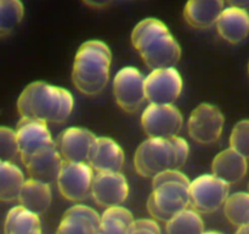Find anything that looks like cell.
Instances as JSON below:
<instances>
[{"instance_id": "1", "label": "cell", "mask_w": 249, "mask_h": 234, "mask_svg": "<svg viewBox=\"0 0 249 234\" xmlns=\"http://www.w3.org/2000/svg\"><path fill=\"white\" fill-rule=\"evenodd\" d=\"M74 107L73 95L67 89L46 82L27 85L17 99L21 118L36 119L44 123H62Z\"/></svg>"}, {"instance_id": "2", "label": "cell", "mask_w": 249, "mask_h": 234, "mask_svg": "<svg viewBox=\"0 0 249 234\" xmlns=\"http://www.w3.org/2000/svg\"><path fill=\"white\" fill-rule=\"evenodd\" d=\"M131 44L148 68L175 67L181 48L168 27L157 19L142 20L131 32Z\"/></svg>"}, {"instance_id": "3", "label": "cell", "mask_w": 249, "mask_h": 234, "mask_svg": "<svg viewBox=\"0 0 249 234\" xmlns=\"http://www.w3.org/2000/svg\"><path fill=\"white\" fill-rule=\"evenodd\" d=\"M111 62L112 54L106 43L97 39L83 43L73 61L74 87L84 95H99L108 84Z\"/></svg>"}, {"instance_id": "4", "label": "cell", "mask_w": 249, "mask_h": 234, "mask_svg": "<svg viewBox=\"0 0 249 234\" xmlns=\"http://www.w3.org/2000/svg\"><path fill=\"white\" fill-rule=\"evenodd\" d=\"M190 148L181 136L147 138L138 146L134 167L141 177L155 178L167 171H179L186 163Z\"/></svg>"}, {"instance_id": "5", "label": "cell", "mask_w": 249, "mask_h": 234, "mask_svg": "<svg viewBox=\"0 0 249 234\" xmlns=\"http://www.w3.org/2000/svg\"><path fill=\"white\" fill-rule=\"evenodd\" d=\"M189 178L180 171H167L152 178L147 210L153 219L167 223L191 206Z\"/></svg>"}, {"instance_id": "6", "label": "cell", "mask_w": 249, "mask_h": 234, "mask_svg": "<svg viewBox=\"0 0 249 234\" xmlns=\"http://www.w3.org/2000/svg\"><path fill=\"white\" fill-rule=\"evenodd\" d=\"M230 196V184L216 176L202 175L195 178L190 184L191 207L201 214H213L224 207Z\"/></svg>"}, {"instance_id": "7", "label": "cell", "mask_w": 249, "mask_h": 234, "mask_svg": "<svg viewBox=\"0 0 249 234\" xmlns=\"http://www.w3.org/2000/svg\"><path fill=\"white\" fill-rule=\"evenodd\" d=\"M95 171L87 162H65L56 184L66 200L82 202L91 196Z\"/></svg>"}, {"instance_id": "8", "label": "cell", "mask_w": 249, "mask_h": 234, "mask_svg": "<svg viewBox=\"0 0 249 234\" xmlns=\"http://www.w3.org/2000/svg\"><path fill=\"white\" fill-rule=\"evenodd\" d=\"M146 77L135 67H123L114 76L112 92L117 105L125 112L138 111L146 100Z\"/></svg>"}, {"instance_id": "9", "label": "cell", "mask_w": 249, "mask_h": 234, "mask_svg": "<svg viewBox=\"0 0 249 234\" xmlns=\"http://www.w3.org/2000/svg\"><path fill=\"white\" fill-rule=\"evenodd\" d=\"M225 117L219 107L212 104H199L195 107L187 121V132L192 140L202 145H211L220 139Z\"/></svg>"}, {"instance_id": "10", "label": "cell", "mask_w": 249, "mask_h": 234, "mask_svg": "<svg viewBox=\"0 0 249 234\" xmlns=\"http://www.w3.org/2000/svg\"><path fill=\"white\" fill-rule=\"evenodd\" d=\"M184 118L174 105L148 104L141 115V127L148 138H173L182 128Z\"/></svg>"}, {"instance_id": "11", "label": "cell", "mask_w": 249, "mask_h": 234, "mask_svg": "<svg viewBox=\"0 0 249 234\" xmlns=\"http://www.w3.org/2000/svg\"><path fill=\"white\" fill-rule=\"evenodd\" d=\"M182 87V77L175 67L152 70L146 76V100L150 104L174 105L181 95Z\"/></svg>"}, {"instance_id": "12", "label": "cell", "mask_w": 249, "mask_h": 234, "mask_svg": "<svg viewBox=\"0 0 249 234\" xmlns=\"http://www.w3.org/2000/svg\"><path fill=\"white\" fill-rule=\"evenodd\" d=\"M15 131L18 141L19 158L23 165L41 151L56 146V140L51 136L48 123L41 121L21 118Z\"/></svg>"}, {"instance_id": "13", "label": "cell", "mask_w": 249, "mask_h": 234, "mask_svg": "<svg viewBox=\"0 0 249 234\" xmlns=\"http://www.w3.org/2000/svg\"><path fill=\"white\" fill-rule=\"evenodd\" d=\"M129 196V184L121 172L95 173L91 188V197L99 206H122Z\"/></svg>"}, {"instance_id": "14", "label": "cell", "mask_w": 249, "mask_h": 234, "mask_svg": "<svg viewBox=\"0 0 249 234\" xmlns=\"http://www.w3.org/2000/svg\"><path fill=\"white\" fill-rule=\"evenodd\" d=\"M97 136L82 127H70L61 132L56 146L65 162H87Z\"/></svg>"}, {"instance_id": "15", "label": "cell", "mask_w": 249, "mask_h": 234, "mask_svg": "<svg viewBox=\"0 0 249 234\" xmlns=\"http://www.w3.org/2000/svg\"><path fill=\"white\" fill-rule=\"evenodd\" d=\"M123 149L108 136H97L90 153L88 163L95 173L121 172L124 166Z\"/></svg>"}, {"instance_id": "16", "label": "cell", "mask_w": 249, "mask_h": 234, "mask_svg": "<svg viewBox=\"0 0 249 234\" xmlns=\"http://www.w3.org/2000/svg\"><path fill=\"white\" fill-rule=\"evenodd\" d=\"M101 216L91 207L73 205L61 219L57 234H99Z\"/></svg>"}, {"instance_id": "17", "label": "cell", "mask_w": 249, "mask_h": 234, "mask_svg": "<svg viewBox=\"0 0 249 234\" xmlns=\"http://www.w3.org/2000/svg\"><path fill=\"white\" fill-rule=\"evenodd\" d=\"M224 10V0H187L184 19L192 28L207 29L216 24Z\"/></svg>"}, {"instance_id": "18", "label": "cell", "mask_w": 249, "mask_h": 234, "mask_svg": "<svg viewBox=\"0 0 249 234\" xmlns=\"http://www.w3.org/2000/svg\"><path fill=\"white\" fill-rule=\"evenodd\" d=\"M63 163L65 161L57 146H53L32 157L28 162L24 163V167L31 179L51 184L57 180Z\"/></svg>"}, {"instance_id": "19", "label": "cell", "mask_w": 249, "mask_h": 234, "mask_svg": "<svg viewBox=\"0 0 249 234\" xmlns=\"http://www.w3.org/2000/svg\"><path fill=\"white\" fill-rule=\"evenodd\" d=\"M248 171V160L232 148L220 151L212 162V173L228 184L240 183Z\"/></svg>"}, {"instance_id": "20", "label": "cell", "mask_w": 249, "mask_h": 234, "mask_svg": "<svg viewBox=\"0 0 249 234\" xmlns=\"http://www.w3.org/2000/svg\"><path fill=\"white\" fill-rule=\"evenodd\" d=\"M215 26L224 40L231 44L242 43L249 36L248 11L237 7H225Z\"/></svg>"}, {"instance_id": "21", "label": "cell", "mask_w": 249, "mask_h": 234, "mask_svg": "<svg viewBox=\"0 0 249 234\" xmlns=\"http://www.w3.org/2000/svg\"><path fill=\"white\" fill-rule=\"evenodd\" d=\"M53 200L50 184L36 179H27L18 196L21 206L36 214H43L50 207Z\"/></svg>"}, {"instance_id": "22", "label": "cell", "mask_w": 249, "mask_h": 234, "mask_svg": "<svg viewBox=\"0 0 249 234\" xmlns=\"http://www.w3.org/2000/svg\"><path fill=\"white\" fill-rule=\"evenodd\" d=\"M4 232L5 234H41L39 214L21 205L12 207L5 218Z\"/></svg>"}, {"instance_id": "23", "label": "cell", "mask_w": 249, "mask_h": 234, "mask_svg": "<svg viewBox=\"0 0 249 234\" xmlns=\"http://www.w3.org/2000/svg\"><path fill=\"white\" fill-rule=\"evenodd\" d=\"M26 179L21 168L10 161H0V200L4 202L18 200Z\"/></svg>"}, {"instance_id": "24", "label": "cell", "mask_w": 249, "mask_h": 234, "mask_svg": "<svg viewBox=\"0 0 249 234\" xmlns=\"http://www.w3.org/2000/svg\"><path fill=\"white\" fill-rule=\"evenodd\" d=\"M134 222L133 214L125 207H109L101 214L99 234H129Z\"/></svg>"}, {"instance_id": "25", "label": "cell", "mask_w": 249, "mask_h": 234, "mask_svg": "<svg viewBox=\"0 0 249 234\" xmlns=\"http://www.w3.org/2000/svg\"><path fill=\"white\" fill-rule=\"evenodd\" d=\"M167 234H203L204 223L201 214L194 209L184 210L165 223Z\"/></svg>"}, {"instance_id": "26", "label": "cell", "mask_w": 249, "mask_h": 234, "mask_svg": "<svg viewBox=\"0 0 249 234\" xmlns=\"http://www.w3.org/2000/svg\"><path fill=\"white\" fill-rule=\"evenodd\" d=\"M224 214L229 222L238 228L249 224V192L230 194L224 205Z\"/></svg>"}, {"instance_id": "27", "label": "cell", "mask_w": 249, "mask_h": 234, "mask_svg": "<svg viewBox=\"0 0 249 234\" xmlns=\"http://www.w3.org/2000/svg\"><path fill=\"white\" fill-rule=\"evenodd\" d=\"M24 9L21 0H0V36H9L23 19Z\"/></svg>"}, {"instance_id": "28", "label": "cell", "mask_w": 249, "mask_h": 234, "mask_svg": "<svg viewBox=\"0 0 249 234\" xmlns=\"http://www.w3.org/2000/svg\"><path fill=\"white\" fill-rule=\"evenodd\" d=\"M19 156L18 141H17L16 131L9 127L0 128V157L1 161H12Z\"/></svg>"}, {"instance_id": "29", "label": "cell", "mask_w": 249, "mask_h": 234, "mask_svg": "<svg viewBox=\"0 0 249 234\" xmlns=\"http://www.w3.org/2000/svg\"><path fill=\"white\" fill-rule=\"evenodd\" d=\"M230 148L249 160V119L236 123L231 131Z\"/></svg>"}, {"instance_id": "30", "label": "cell", "mask_w": 249, "mask_h": 234, "mask_svg": "<svg viewBox=\"0 0 249 234\" xmlns=\"http://www.w3.org/2000/svg\"><path fill=\"white\" fill-rule=\"evenodd\" d=\"M129 234H160V228L156 219H136Z\"/></svg>"}, {"instance_id": "31", "label": "cell", "mask_w": 249, "mask_h": 234, "mask_svg": "<svg viewBox=\"0 0 249 234\" xmlns=\"http://www.w3.org/2000/svg\"><path fill=\"white\" fill-rule=\"evenodd\" d=\"M113 0H83L85 5L90 7H94V9H102V7L108 6Z\"/></svg>"}, {"instance_id": "32", "label": "cell", "mask_w": 249, "mask_h": 234, "mask_svg": "<svg viewBox=\"0 0 249 234\" xmlns=\"http://www.w3.org/2000/svg\"><path fill=\"white\" fill-rule=\"evenodd\" d=\"M230 7H237L248 11L249 10V0H226Z\"/></svg>"}, {"instance_id": "33", "label": "cell", "mask_w": 249, "mask_h": 234, "mask_svg": "<svg viewBox=\"0 0 249 234\" xmlns=\"http://www.w3.org/2000/svg\"><path fill=\"white\" fill-rule=\"evenodd\" d=\"M236 234H249V224L240 227V228L237 229V232H236Z\"/></svg>"}, {"instance_id": "34", "label": "cell", "mask_w": 249, "mask_h": 234, "mask_svg": "<svg viewBox=\"0 0 249 234\" xmlns=\"http://www.w3.org/2000/svg\"><path fill=\"white\" fill-rule=\"evenodd\" d=\"M203 234H221V233H219V232H213V231H211V232H204Z\"/></svg>"}, {"instance_id": "35", "label": "cell", "mask_w": 249, "mask_h": 234, "mask_svg": "<svg viewBox=\"0 0 249 234\" xmlns=\"http://www.w3.org/2000/svg\"><path fill=\"white\" fill-rule=\"evenodd\" d=\"M248 76H249V61H248Z\"/></svg>"}, {"instance_id": "36", "label": "cell", "mask_w": 249, "mask_h": 234, "mask_svg": "<svg viewBox=\"0 0 249 234\" xmlns=\"http://www.w3.org/2000/svg\"><path fill=\"white\" fill-rule=\"evenodd\" d=\"M248 190H249V183H248Z\"/></svg>"}]
</instances>
